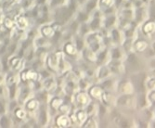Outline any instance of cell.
Here are the masks:
<instances>
[{"mask_svg":"<svg viewBox=\"0 0 155 128\" xmlns=\"http://www.w3.org/2000/svg\"><path fill=\"white\" fill-rule=\"evenodd\" d=\"M71 12H73V10H71L70 7H57V9H55L54 14H53L54 21L62 24V23L69 21L70 17L71 16Z\"/></svg>","mask_w":155,"mask_h":128,"instance_id":"cell-1","label":"cell"},{"mask_svg":"<svg viewBox=\"0 0 155 128\" xmlns=\"http://www.w3.org/2000/svg\"><path fill=\"white\" fill-rule=\"evenodd\" d=\"M59 53H51L50 55L47 57L46 60V65L49 66L50 69L56 70L59 68Z\"/></svg>","mask_w":155,"mask_h":128,"instance_id":"cell-2","label":"cell"},{"mask_svg":"<svg viewBox=\"0 0 155 128\" xmlns=\"http://www.w3.org/2000/svg\"><path fill=\"white\" fill-rule=\"evenodd\" d=\"M39 108V100L36 98L28 99L24 105V110L27 112H34L38 110Z\"/></svg>","mask_w":155,"mask_h":128,"instance_id":"cell-3","label":"cell"},{"mask_svg":"<svg viewBox=\"0 0 155 128\" xmlns=\"http://www.w3.org/2000/svg\"><path fill=\"white\" fill-rule=\"evenodd\" d=\"M38 123L41 126H45L47 123V111L43 106L38 108V116H37Z\"/></svg>","mask_w":155,"mask_h":128,"instance_id":"cell-4","label":"cell"},{"mask_svg":"<svg viewBox=\"0 0 155 128\" xmlns=\"http://www.w3.org/2000/svg\"><path fill=\"white\" fill-rule=\"evenodd\" d=\"M40 33L42 34V36L46 37V38H52L55 34V30L53 29L52 25H49V24H46V25H43L40 29Z\"/></svg>","mask_w":155,"mask_h":128,"instance_id":"cell-5","label":"cell"},{"mask_svg":"<svg viewBox=\"0 0 155 128\" xmlns=\"http://www.w3.org/2000/svg\"><path fill=\"white\" fill-rule=\"evenodd\" d=\"M42 86L44 87L45 90L50 91L52 90V89H55V87H56V81H55L53 77L49 76L44 80V82L42 83Z\"/></svg>","mask_w":155,"mask_h":128,"instance_id":"cell-6","label":"cell"},{"mask_svg":"<svg viewBox=\"0 0 155 128\" xmlns=\"http://www.w3.org/2000/svg\"><path fill=\"white\" fill-rule=\"evenodd\" d=\"M55 123H56V125H58L59 127H68L70 126L71 121L66 115L62 114L61 116H58L56 120H55Z\"/></svg>","mask_w":155,"mask_h":128,"instance_id":"cell-7","label":"cell"},{"mask_svg":"<svg viewBox=\"0 0 155 128\" xmlns=\"http://www.w3.org/2000/svg\"><path fill=\"white\" fill-rule=\"evenodd\" d=\"M32 88L30 86H22L20 89V94H19V99L22 102H24L25 100L29 99L30 94H31Z\"/></svg>","mask_w":155,"mask_h":128,"instance_id":"cell-8","label":"cell"},{"mask_svg":"<svg viewBox=\"0 0 155 128\" xmlns=\"http://www.w3.org/2000/svg\"><path fill=\"white\" fill-rule=\"evenodd\" d=\"M15 25H17V27L20 29H25L28 26L27 19L22 15H19L15 19Z\"/></svg>","mask_w":155,"mask_h":128,"instance_id":"cell-9","label":"cell"},{"mask_svg":"<svg viewBox=\"0 0 155 128\" xmlns=\"http://www.w3.org/2000/svg\"><path fill=\"white\" fill-rule=\"evenodd\" d=\"M14 116L16 119H18L19 121H22V120H24L25 117H26V114H27V111L25 110H23L22 108H15L14 110Z\"/></svg>","mask_w":155,"mask_h":128,"instance_id":"cell-10","label":"cell"},{"mask_svg":"<svg viewBox=\"0 0 155 128\" xmlns=\"http://www.w3.org/2000/svg\"><path fill=\"white\" fill-rule=\"evenodd\" d=\"M63 103L62 99H59V96H55L51 99V101H50V110L55 111V110H58L59 108V106L61 105Z\"/></svg>","mask_w":155,"mask_h":128,"instance_id":"cell-11","label":"cell"},{"mask_svg":"<svg viewBox=\"0 0 155 128\" xmlns=\"http://www.w3.org/2000/svg\"><path fill=\"white\" fill-rule=\"evenodd\" d=\"M25 79L24 80H30L31 82H34V81H38L39 73L35 71H27L24 72Z\"/></svg>","mask_w":155,"mask_h":128,"instance_id":"cell-12","label":"cell"},{"mask_svg":"<svg viewBox=\"0 0 155 128\" xmlns=\"http://www.w3.org/2000/svg\"><path fill=\"white\" fill-rule=\"evenodd\" d=\"M35 43H36V46L39 48H44L45 46H47V44H49V41H47V38L41 36H38L35 38Z\"/></svg>","mask_w":155,"mask_h":128,"instance_id":"cell-13","label":"cell"},{"mask_svg":"<svg viewBox=\"0 0 155 128\" xmlns=\"http://www.w3.org/2000/svg\"><path fill=\"white\" fill-rule=\"evenodd\" d=\"M9 125H10V122H9V117L5 114H2L1 117H0V127L7 128V127H9Z\"/></svg>","mask_w":155,"mask_h":128,"instance_id":"cell-14","label":"cell"},{"mask_svg":"<svg viewBox=\"0 0 155 128\" xmlns=\"http://www.w3.org/2000/svg\"><path fill=\"white\" fill-rule=\"evenodd\" d=\"M9 66H11V68L12 69H18L19 66L21 65L22 61H21V60H20V58L13 57L9 60Z\"/></svg>","mask_w":155,"mask_h":128,"instance_id":"cell-15","label":"cell"},{"mask_svg":"<svg viewBox=\"0 0 155 128\" xmlns=\"http://www.w3.org/2000/svg\"><path fill=\"white\" fill-rule=\"evenodd\" d=\"M16 90H17V84H16V83H12L9 85V96L11 100L15 99Z\"/></svg>","mask_w":155,"mask_h":128,"instance_id":"cell-16","label":"cell"},{"mask_svg":"<svg viewBox=\"0 0 155 128\" xmlns=\"http://www.w3.org/2000/svg\"><path fill=\"white\" fill-rule=\"evenodd\" d=\"M64 51L68 54V55H71V54L75 53V48L73 45H71V43H66V45L64 46Z\"/></svg>","mask_w":155,"mask_h":128,"instance_id":"cell-17","label":"cell"},{"mask_svg":"<svg viewBox=\"0 0 155 128\" xmlns=\"http://www.w3.org/2000/svg\"><path fill=\"white\" fill-rule=\"evenodd\" d=\"M4 24H5V26H6V28H7V29H11L12 27L15 25V22L13 21H11L10 19H6L5 21H4Z\"/></svg>","mask_w":155,"mask_h":128,"instance_id":"cell-18","label":"cell"},{"mask_svg":"<svg viewBox=\"0 0 155 128\" xmlns=\"http://www.w3.org/2000/svg\"><path fill=\"white\" fill-rule=\"evenodd\" d=\"M64 2V0H50V7H59V5H61V4Z\"/></svg>","mask_w":155,"mask_h":128,"instance_id":"cell-19","label":"cell"},{"mask_svg":"<svg viewBox=\"0 0 155 128\" xmlns=\"http://www.w3.org/2000/svg\"><path fill=\"white\" fill-rule=\"evenodd\" d=\"M96 4H97V2H96V0H89L88 1V3H87V5H86V9H87V10L88 11H90V10H92L95 7H96Z\"/></svg>","mask_w":155,"mask_h":128,"instance_id":"cell-20","label":"cell"},{"mask_svg":"<svg viewBox=\"0 0 155 128\" xmlns=\"http://www.w3.org/2000/svg\"><path fill=\"white\" fill-rule=\"evenodd\" d=\"M98 26H99V21L97 19H95V20L90 23V27L92 30H96L97 28H98Z\"/></svg>","mask_w":155,"mask_h":128,"instance_id":"cell-21","label":"cell"},{"mask_svg":"<svg viewBox=\"0 0 155 128\" xmlns=\"http://www.w3.org/2000/svg\"><path fill=\"white\" fill-rule=\"evenodd\" d=\"M78 21H86V19H87V16H86V14L84 13V12H80L78 14Z\"/></svg>","mask_w":155,"mask_h":128,"instance_id":"cell-22","label":"cell"},{"mask_svg":"<svg viewBox=\"0 0 155 128\" xmlns=\"http://www.w3.org/2000/svg\"><path fill=\"white\" fill-rule=\"evenodd\" d=\"M6 113V107L2 100H0V115Z\"/></svg>","mask_w":155,"mask_h":128,"instance_id":"cell-23","label":"cell"},{"mask_svg":"<svg viewBox=\"0 0 155 128\" xmlns=\"http://www.w3.org/2000/svg\"><path fill=\"white\" fill-rule=\"evenodd\" d=\"M126 100H127V96H123L118 99V104H120V105H124V104H125Z\"/></svg>","mask_w":155,"mask_h":128,"instance_id":"cell-24","label":"cell"},{"mask_svg":"<svg viewBox=\"0 0 155 128\" xmlns=\"http://www.w3.org/2000/svg\"><path fill=\"white\" fill-rule=\"evenodd\" d=\"M83 46H84V43H83V41L80 40V39H77V40H76V44H75V46H76V48H77L78 50H81L82 48H83Z\"/></svg>","mask_w":155,"mask_h":128,"instance_id":"cell-25","label":"cell"},{"mask_svg":"<svg viewBox=\"0 0 155 128\" xmlns=\"http://www.w3.org/2000/svg\"><path fill=\"white\" fill-rule=\"evenodd\" d=\"M119 56H120V52H119L117 49L113 50V58H115V59H117V58H119Z\"/></svg>","mask_w":155,"mask_h":128,"instance_id":"cell-26","label":"cell"},{"mask_svg":"<svg viewBox=\"0 0 155 128\" xmlns=\"http://www.w3.org/2000/svg\"><path fill=\"white\" fill-rule=\"evenodd\" d=\"M113 38H114V40H117L118 39V36H117V32L116 31H113Z\"/></svg>","mask_w":155,"mask_h":128,"instance_id":"cell-27","label":"cell"},{"mask_svg":"<svg viewBox=\"0 0 155 128\" xmlns=\"http://www.w3.org/2000/svg\"><path fill=\"white\" fill-rule=\"evenodd\" d=\"M152 66H154V67H155V60H153V61H152Z\"/></svg>","mask_w":155,"mask_h":128,"instance_id":"cell-28","label":"cell"},{"mask_svg":"<svg viewBox=\"0 0 155 128\" xmlns=\"http://www.w3.org/2000/svg\"><path fill=\"white\" fill-rule=\"evenodd\" d=\"M78 1L80 2V3H82V2H84V0H78Z\"/></svg>","mask_w":155,"mask_h":128,"instance_id":"cell-29","label":"cell"},{"mask_svg":"<svg viewBox=\"0 0 155 128\" xmlns=\"http://www.w3.org/2000/svg\"><path fill=\"white\" fill-rule=\"evenodd\" d=\"M1 79H2V78H1V77H0V83H1Z\"/></svg>","mask_w":155,"mask_h":128,"instance_id":"cell-30","label":"cell"}]
</instances>
